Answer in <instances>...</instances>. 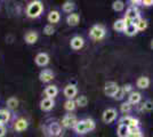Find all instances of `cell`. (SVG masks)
<instances>
[{
  "label": "cell",
  "instance_id": "obj_1",
  "mask_svg": "<svg viewBox=\"0 0 153 137\" xmlns=\"http://www.w3.org/2000/svg\"><path fill=\"white\" fill-rule=\"evenodd\" d=\"M95 121L91 119H85L81 121H78V124L74 127V130L78 134H86L87 131H91L95 129Z\"/></svg>",
  "mask_w": 153,
  "mask_h": 137
},
{
  "label": "cell",
  "instance_id": "obj_2",
  "mask_svg": "<svg viewBox=\"0 0 153 137\" xmlns=\"http://www.w3.org/2000/svg\"><path fill=\"white\" fill-rule=\"evenodd\" d=\"M42 10H44V6H42L41 1H32L31 4L27 6L26 14H27L29 17L34 19V17L40 16V14L42 13Z\"/></svg>",
  "mask_w": 153,
  "mask_h": 137
},
{
  "label": "cell",
  "instance_id": "obj_3",
  "mask_svg": "<svg viewBox=\"0 0 153 137\" xmlns=\"http://www.w3.org/2000/svg\"><path fill=\"white\" fill-rule=\"evenodd\" d=\"M89 34L94 40H101L105 37V29L103 25H94L90 29Z\"/></svg>",
  "mask_w": 153,
  "mask_h": 137
},
{
  "label": "cell",
  "instance_id": "obj_4",
  "mask_svg": "<svg viewBox=\"0 0 153 137\" xmlns=\"http://www.w3.org/2000/svg\"><path fill=\"white\" fill-rule=\"evenodd\" d=\"M76 124H78V120L76 116L73 114H66L62 120V126L65 128H74Z\"/></svg>",
  "mask_w": 153,
  "mask_h": 137
},
{
  "label": "cell",
  "instance_id": "obj_5",
  "mask_svg": "<svg viewBox=\"0 0 153 137\" xmlns=\"http://www.w3.org/2000/svg\"><path fill=\"white\" fill-rule=\"evenodd\" d=\"M119 90V86L117 85L115 82L113 81H108L105 84V87H104V93H105V95H108V96H114L115 93Z\"/></svg>",
  "mask_w": 153,
  "mask_h": 137
},
{
  "label": "cell",
  "instance_id": "obj_6",
  "mask_svg": "<svg viewBox=\"0 0 153 137\" xmlns=\"http://www.w3.org/2000/svg\"><path fill=\"white\" fill-rule=\"evenodd\" d=\"M115 118H117V111H115L114 109H108L103 113V121L105 124L112 122Z\"/></svg>",
  "mask_w": 153,
  "mask_h": 137
},
{
  "label": "cell",
  "instance_id": "obj_7",
  "mask_svg": "<svg viewBox=\"0 0 153 137\" xmlns=\"http://www.w3.org/2000/svg\"><path fill=\"white\" fill-rule=\"evenodd\" d=\"M54 105H55V102H54L53 98L46 97L40 102V109L42 111H51V109L54 107Z\"/></svg>",
  "mask_w": 153,
  "mask_h": 137
},
{
  "label": "cell",
  "instance_id": "obj_8",
  "mask_svg": "<svg viewBox=\"0 0 153 137\" xmlns=\"http://www.w3.org/2000/svg\"><path fill=\"white\" fill-rule=\"evenodd\" d=\"M48 130L51 133V135L53 137H59L62 135V128H61V124L57 122H53L49 124V128Z\"/></svg>",
  "mask_w": 153,
  "mask_h": 137
},
{
  "label": "cell",
  "instance_id": "obj_9",
  "mask_svg": "<svg viewBox=\"0 0 153 137\" xmlns=\"http://www.w3.org/2000/svg\"><path fill=\"white\" fill-rule=\"evenodd\" d=\"M48 62H49V56H48L46 53H40V54L37 55V57H36V63H37V65H39V66L47 65Z\"/></svg>",
  "mask_w": 153,
  "mask_h": 137
},
{
  "label": "cell",
  "instance_id": "obj_10",
  "mask_svg": "<svg viewBox=\"0 0 153 137\" xmlns=\"http://www.w3.org/2000/svg\"><path fill=\"white\" fill-rule=\"evenodd\" d=\"M39 79L42 81V82H49L54 79V73L51 70H44V71L40 72L39 74Z\"/></svg>",
  "mask_w": 153,
  "mask_h": 137
},
{
  "label": "cell",
  "instance_id": "obj_11",
  "mask_svg": "<svg viewBox=\"0 0 153 137\" xmlns=\"http://www.w3.org/2000/svg\"><path fill=\"white\" fill-rule=\"evenodd\" d=\"M76 93H78V89H76V87L74 85H68L64 89V95L69 99H72L76 95Z\"/></svg>",
  "mask_w": 153,
  "mask_h": 137
},
{
  "label": "cell",
  "instance_id": "obj_12",
  "mask_svg": "<svg viewBox=\"0 0 153 137\" xmlns=\"http://www.w3.org/2000/svg\"><path fill=\"white\" fill-rule=\"evenodd\" d=\"M83 44H85V41L81 37H79V36H76V37H73L72 39H71V47L73 48V49H80V48H82L83 47Z\"/></svg>",
  "mask_w": 153,
  "mask_h": 137
},
{
  "label": "cell",
  "instance_id": "obj_13",
  "mask_svg": "<svg viewBox=\"0 0 153 137\" xmlns=\"http://www.w3.org/2000/svg\"><path fill=\"white\" fill-rule=\"evenodd\" d=\"M140 17V13H138V9L136 8V7H130V8H128L127 12H126V19H129V20L134 21L136 19H138Z\"/></svg>",
  "mask_w": 153,
  "mask_h": 137
},
{
  "label": "cell",
  "instance_id": "obj_14",
  "mask_svg": "<svg viewBox=\"0 0 153 137\" xmlns=\"http://www.w3.org/2000/svg\"><path fill=\"white\" fill-rule=\"evenodd\" d=\"M14 128H15V130H17V131H24L26 128H27V121H26L25 119L21 118V119H19V120L15 122Z\"/></svg>",
  "mask_w": 153,
  "mask_h": 137
},
{
  "label": "cell",
  "instance_id": "obj_15",
  "mask_svg": "<svg viewBox=\"0 0 153 137\" xmlns=\"http://www.w3.org/2000/svg\"><path fill=\"white\" fill-rule=\"evenodd\" d=\"M140 98H142V95H140V93H137V91H131L130 94H129V103L131 105H135V104H138L140 102Z\"/></svg>",
  "mask_w": 153,
  "mask_h": 137
},
{
  "label": "cell",
  "instance_id": "obj_16",
  "mask_svg": "<svg viewBox=\"0 0 153 137\" xmlns=\"http://www.w3.org/2000/svg\"><path fill=\"white\" fill-rule=\"evenodd\" d=\"M24 39L27 44H36L37 42V40H38V33L34 32V31H30V32H27L25 34V37H24Z\"/></svg>",
  "mask_w": 153,
  "mask_h": 137
},
{
  "label": "cell",
  "instance_id": "obj_17",
  "mask_svg": "<svg viewBox=\"0 0 153 137\" xmlns=\"http://www.w3.org/2000/svg\"><path fill=\"white\" fill-rule=\"evenodd\" d=\"M46 96L48 98H54L55 96H57L58 94V89L56 86H48L45 90Z\"/></svg>",
  "mask_w": 153,
  "mask_h": 137
},
{
  "label": "cell",
  "instance_id": "obj_18",
  "mask_svg": "<svg viewBox=\"0 0 153 137\" xmlns=\"http://www.w3.org/2000/svg\"><path fill=\"white\" fill-rule=\"evenodd\" d=\"M79 21H80V16H79L78 14H70V15L68 16V19H66V22H68V24L70 26L78 25Z\"/></svg>",
  "mask_w": 153,
  "mask_h": 137
},
{
  "label": "cell",
  "instance_id": "obj_19",
  "mask_svg": "<svg viewBox=\"0 0 153 137\" xmlns=\"http://www.w3.org/2000/svg\"><path fill=\"white\" fill-rule=\"evenodd\" d=\"M136 85H137V87L140 88V89H145V88H147V87L150 86V79L147 78V77H140V78H138V80H137Z\"/></svg>",
  "mask_w": 153,
  "mask_h": 137
},
{
  "label": "cell",
  "instance_id": "obj_20",
  "mask_svg": "<svg viewBox=\"0 0 153 137\" xmlns=\"http://www.w3.org/2000/svg\"><path fill=\"white\" fill-rule=\"evenodd\" d=\"M61 19V14L58 13L57 10H51V13L48 14V21H49V23H53V24H55V23H57L58 21Z\"/></svg>",
  "mask_w": 153,
  "mask_h": 137
},
{
  "label": "cell",
  "instance_id": "obj_21",
  "mask_svg": "<svg viewBox=\"0 0 153 137\" xmlns=\"http://www.w3.org/2000/svg\"><path fill=\"white\" fill-rule=\"evenodd\" d=\"M9 119H10V113H9V111H7L5 109L0 110V124H6V122L9 121Z\"/></svg>",
  "mask_w": 153,
  "mask_h": 137
},
{
  "label": "cell",
  "instance_id": "obj_22",
  "mask_svg": "<svg viewBox=\"0 0 153 137\" xmlns=\"http://www.w3.org/2000/svg\"><path fill=\"white\" fill-rule=\"evenodd\" d=\"M129 135V128L127 126H123V124H119L118 127V136L119 137H128Z\"/></svg>",
  "mask_w": 153,
  "mask_h": 137
},
{
  "label": "cell",
  "instance_id": "obj_23",
  "mask_svg": "<svg viewBox=\"0 0 153 137\" xmlns=\"http://www.w3.org/2000/svg\"><path fill=\"white\" fill-rule=\"evenodd\" d=\"M137 32H138V30H137V26L134 25V24L126 26V29H125V33H126L127 36H129V37H133V36H135V34H136Z\"/></svg>",
  "mask_w": 153,
  "mask_h": 137
},
{
  "label": "cell",
  "instance_id": "obj_24",
  "mask_svg": "<svg viewBox=\"0 0 153 137\" xmlns=\"http://www.w3.org/2000/svg\"><path fill=\"white\" fill-rule=\"evenodd\" d=\"M113 29L117 30V31H125V29H126V23H125V21L123 20L115 21L114 24H113Z\"/></svg>",
  "mask_w": 153,
  "mask_h": 137
},
{
  "label": "cell",
  "instance_id": "obj_25",
  "mask_svg": "<svg viewBox=\"0 0 153 137\" xmlns=\"http://www.w3.org/2000/svg\"><path fill=\"white\" fill-rule=\"evenodd\" d=\"M76 101H73V99H68L65 103H64V109L66 110V111H73L74 109H76Z\"/></svg>",
  "mask_w": 153,
  "mask_h": 137
},
{
  "label": "cell",
  "instance_id": "obj_26",
  "mask_svg": "<svg viewBox=\"0 0 153 137\" xmlns=\"http://www.w3.org/2000/svg\"><path fill=\"white\" fill-rule=\"evenodd\" d=\"M74 9V4L71 1H65L63 4V10L65 13H72Z\"/></svg>",
  "mask_w": 153,
  "mask_h": 137
},
{
  "label": "cell",
  "instance_id": "obj_27",
  "mask_svg": "<svg viewBox=\"0 0 153 137\" xmlns=\"http://www.w3.org/2000/svg\"><path fill=\"white\" fill-rule=\"evenodd\" d=\"M7 106H8L9 109H16V107L19 106V101H17V98L16 97L8 98V101H7Z\"/></svg>",
  "mask_w": 153,
  "mask_h": 137
},
{
  "label": "cell",
  "instance_id": "obj_28",
  "mask_svg": "<svg viewBox=\"0 0 153 137\" xmlns=\"http://www.w3.org/2000/svg\"><path fill=\"white\" fill-rule=\"evenodd\" d=\"M128 137H143L142 133H140V129L137 127V128H129V135Z\"/></svg>",
  "mask_w": 153,
  "mask_h": 137
},
{
  "label": "cell",
  "instance_id": "obj_29",
  "mask_svg": "<svg viewBox=\"0 0 153 137\" xmlns=\"http://www.w3.org/2000/svg\"><path fill=\"white\" fill-rule=\"evenodd\" d=\"M76 104L78 105V106L85 107L86 105L88 104V99H87V97H86V96H79V97L76 98Z\"/></svg>",
  "mask_w": 153,
  "mask_h": 137
},
{
  "label": "cell",
  "instance_id": "obj_30",
  "mask_svg": "<svg viewBox=\"0 0 153 137\" xmlns=\"http://www.w3.org/2000/svg\"><path fill=\"white\" fill-rule=\"evenodd\" d=\"M112 8H113V10H115V12H121V10H123V8H125V4L122 1H120V0H118V1L113 2Z\"/></svg>",
  "mask_w": 153,
  "mask_h": 137
},
{
  "label": "cell",
  "instance_id": "obj_31",
  "mask_svg": "<svg viewBox=\"0 0 153 137\" xmlns=\"http://www.w3.org/2000/svg\"><path fill=\"white\" fill-rule=\"evenodd\" d=\"M131 120H133V117H128V116H126V117H122L121 119H120V122H119V124L129 127L130 124H131Z\"/></svg>",
  "mask_w": 153,
  "mask_h": 137
},
{
  "label": "cell",
  "instance_id": "obj_32",
  "mask_svg": "<svg viewBox=\"0 0 153 137\" xmlns=\"http://www.w3.org/2000/svg\"><path fill=\"white\" fill-rule=\"evenodd\" d=\"M120 110H121L122 113H128V112L131 110V104L129 102H125L122 103L121 106H120Z\"/></svg>",
  "mask_w": 153,
  "mask_h": 137
},
{
  "label": "cell",
  "instance_id": "obj_33",
  "mask_svg": "<svg viewBox=\"0 0 153 137\" xmlns=\"http://www.w3.org/2000/svg\"><path fill=\"white\" fill-rule=\"evenodd\" d=\"M55 32V29H54V26L51 25V24H48V25L45 26V29H44V33L47 34V36H51V34H54Z\"/></svg>",
  "mask_w": 153,
  "mask_h": 137
},
{
  "label": "cell",
  "instance_id": "obj_34",
  "mask_svg": "<svg viewBox=\"0 0 153 137\" xmlns=\"http://www.w3.org/2000/svg\"><path fill=\"white\" fill-rule=\"evenodd\" d=\"M146 27H147V22L142 19V20L140 21V23L137 24V30H138V31H144Z\"/></svg>",
  "mask_w": 153,
  "mask_h": 137
},
{
  "label": "cell",
  "instance_id": "obj_35",
  "mask_svg": "<svg viewBox=\"0 0 153 137\" xmlns=\"http://www.w3.org/2000/svg\"><path fill=\"white\" fill-rule=\"evenodd\" d=\"M113 97H114L117 101H120V99H122V98L125 97V91L122 90V88H119V90L115 93V95Z\"/></svg>",
  "mask_w": 153,
  "mask_h": 137
},
{
  "label": "cell",
  "instance_id": "obj_36",
  "mask_svg": "<svg viewBox=\"0 0 153 137\" xmlns=\"http://www.w3.org/2000/svg\"><path fill=\"white\" fill-rule=\"evenodd\" d=\"M143 109H144V110H147V111L153 110V102L152 101H146L145 103H143Z\"/></svg>",
  "mask_w": 153,
  "mask_h": 137
},
{
  "label": "cell",
  "instance_id": "obj_37",
  "mask_svg": "<svg viewBox=\"0 0 153 137\" xmlns=\"http://www.w3.org/2000/svg\"><path fill=\"white\" fill-rule=\"evenodd\" d=\"M122 90L125 91V94H127V93H129V94H130V93H131V90H133V87H131V85H129V84H128V85L123 86Z\"/></svg>",
  "mask_w": 153,
  "mask_h": 137
},
{
  "label": "cell",
  "instance_id": "obj_38",
  "mask_svg": "<svg viewBox=\"0 0 153 137\" xmlns=\"http://www.w3.org/2000/svg\"><path fill=\"white\" fill-rule=\"evenodd\" d=\"M6 135V127L4 124H0V137H4Z\"/></svg>",
  "mask_w": 153,
  "mask_h": 137
},
{
  "label": "cell",
  "instance_id": "obj_39",
  "mask_svg": "<svg viewBox=\"0 0 153 137\" xmlns=\"http://www.w3.org/2000/svg\"><path fill=\"white\" fill-rule=\"evenodd\" d=\"M142 4H143L144 6H152L153 0H143V1H142Z\"/></svg>",
  "mask_w": 153,
  "mask_h": 137
},
{
  "label": "cell",
  "instance_id": "obj_40",
  "mask_svg": "<svg viewBox=\"0 0 153 137\" xmlns=\"http://www.w3.org/2000/svg\"><path fill=\"white\" fill-rule=\"evenodd\" d=\"M151 48H152V49H153V40H152V41H151Z\"/></svg>",
  "mask_w": 153,
  "mask_h": 137
},
{
  "label": "cell",
  "instance_id": "obj_41",
  "mask_svg": "<svg viewBox=\"0 0 153 137\" xmlns=\"http://www.w3.org/2000/svg\"></svg>",
  "mask_w": 153,
  "mask_h": 137
}]
</instances>
